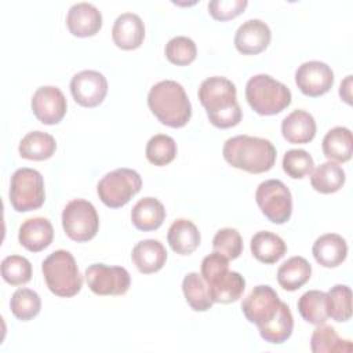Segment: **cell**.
Masks as SVG:
<instances>
[{"label":"cell","instance_id":"obj_1","mask_svg":"<svg viewBox=\"0 0 353 353\" xmlns=\"http://www.w3.org/2000/svg\"><path fill=\"white\" fill-rule=\"evenodd\" d=\"M199 99L210 123L218 128H230L241 121L243 112L237 102L236 85L223 76L205 79L199 87Z\"/></svg>","mask_w":353,"mask_h":353},{"label":"cell","instance_id":"obj_2","mask_svg":"<svg viewBox=\"0 0 353 353\" xmlns=\"http://www.w3.org/2000/svg\"><path fill=\"white\" fill-rule=\"evenodd\" d=\"M222 154L228 164L251 174L272 170L277 156L276 148L269 139L251 135L229 138L223 145Z\"/></svg>","mask_w":353,"mask_h":353},{"label":"cell","instance_id":"obj_3","mask_svg":"<svg viewBox=\"0 0 353 353\" xmlns=\"http://www.w3.org/2000/svg\"><path fill=\"white\" fill-rule=\"evenodd\" d=\"M148 106L157 120L171 128H181L192 117V105L185 88L174 80H163L152 85Z\"/></svg>","mask_w":353,"mask_h":353},{"label":"cell","instance_id":"obj_4","mask_svg":"<svg viewBox=\"0 0 353 353\" xmlns=\"http://www.w3.org/2000/svg\"><path fill=\"white\" fill-rule=\"evenodd\" d=\"M201 277L208 284L212 302L232 303L241 298L245 280L239 272L229 270V259L214 251L201 262Z\"/></svg>","mask_w":353,"mask_h":353},{"label":"cell","instance_id":"obj_5","mask_svg":"<svg viewBox=\"0 0 353 353\" xmlns=\"http://www.w3.org/2000/svg\"><path fill=\"white\" fill-rule=\"evenodd\" d=\"M41 272L48 290L61 298L74 296L83 285L74 256L66 250L51 252L41 263Z\"/></svg>","mask_w":353,"mask_h":353},{"label":"cell","instance_id":"obj_6","mask_svg":"<svg viewBox=\"0 0 353 353\" xmlns=\"http://www.w3.org/2000/svg\"><path fill=\"white\" fill-rule=\"evenodd\" d=\"M290 88L269 74L252 76L245 85V99L251 109L261 116H273L291 103Z\"/></svg>","mask_w":353,"mask_h":353},{"label":"cell","instance_id":"obj_7","mask_svg":"<svg viewBox=\"0 0 353 353\" xmlns=\"http://www.w3.org/2000/svg\"><path fill=\"white\" fill-rule=\"evenodd\" d=\"M10 203L18 212L40 208L46 200L43 175L33 168H18L10 182Z\"/></svg>","mask_w":353,"mask_h":353},{"label":"cell","instance_id":"obj_8","mask_svg":"<svg viewBox=\"0 0 353 353\" xmlns=\"http://www.w3.org/2000/svg\"><path fill=\"white\" fill-rule=\"evenodd\" d=\"M142 188L141 175L131 168H116L105 174L97 185L101 201L110 208L125 205Z\"/></svg>","mask_w":353,"mask_h":353},{"label":"cell","instance_id":"obj_9","mask_svg":"<svg viewBox=\"0 0 353 353\" xmlns=\"http://www.w3.org/2000/svg\"><path fill=\"white\" fill-rule=\"evenodd\" d=\"M62 228L73 241L85 243L94 239L99 229V216L92 203L84 199L70 200L62 211Z\"/></svg>","mask_w":353,"mask_h":353},{"label":"cell","instance_id":"obj_10","mask_svg":"<svg viewBox=\"0 0 353 353\" xmlns=\"http://www.w3.org/2000/svg\"><path fill=\"white\" fill-rule=\"evenodd\" d=\"M255 200L262 214L273 223H285L292 214V196L280 179H268L259 183Z\"/></svg>","mask_w":353,"mask_h":353},{"label":"cell","instance_id":"obj_11","mask_svg":"<svg viewBox=\"0 0 353 353\" xmlns=\"http://www.w3.org/2000/svg\"><path fill=\"white\" fill-rule=\"evenodd\" d=\"M84 276L88 288L101 296L124 295L131 284L128 270L121 266L92 263L85 269Z\"/></svg>","mask_w":353,"mask_h":353},{"label":"cell","instance_id":"obj_12","mask_svg":"<svg viewBox=\"0 0 353 353\" xmlns=\"http://www.w3.org/2000/svg\"><path fill=\"white\" fill-rule=\"evenodd\" d=\"M281 302L277 292L270 285H256L244 298L241 312L245 319L258 328L266 325L277 314Z\"/></svg>","mask_w":353,"mask_h":353},{"label":"cell","instance_id":"obj_13","mask_svg":"<svg viewBox=\"0 0 353 353\" xmlns=\"http://www.w3.org/2000/svg\"><path fill=\"white\" fill-rule=\"evenodd\" d=\"M70 92L80 106L95 108L108 94V80L98 70H81L72 77Z\"/></svg>","mask_w":353,"mask_h":353},{"label":"cell","instance_id":"obj_14","mask_svg":"<svg viewBox=\"0 0 353 353\" xmlns=\"http://www.w3.org/2000/svg\"><path fill=\"white\" fill-rule=\"evenodd\" d=\"M295 83L306 97H321L327 94L334 84L332 69L320 61H307L298 66L295 72Z\"/></svg>","mask_w":353,"mask_h":353},{"label":"cell","instance_id":"obj_15","mask_svg":"<svg viewBox=\"0 0 353 353\" xmlns=\"http://www.w3.org/2000/svg\"><path fill=\"white\" fill-rule=\"evenodd\" d=\"M68 103L63 92L54 85L39 87L32 97V110L36 119L47 125L58 124L66 114Z\"/></svg>","mask_w":353,"mask_h":353},{"label":"cell","instance_id":"obj_16","mask_svg":"<svg viewBox=\"0 0 353 353\" xmlns=\"http://www.w3.org/2000/svg\"><path fill=\"white\" fill-rule=\"evenodd\" d=\"M272 32L266 22L248 19L243 22L234 34V47L244 55H256L270 43Z\"/></svg>","mask_w":353,"mask_h":353},{"label":"cell","instance_id":"obj_17","mask_svg":"<svg viewBox=\"0 0 353 353\" xmlns=\"http://www.w3.org/2000/svg\"><path fill=\"white\" fill-rule=\"evenodd\" d=\"M66 25L73 36L90 37L101 30L102 14L91 3H76L68 11Z\"/></svg>","mask_w":353,"mask_h":353},{"label":"cell","instance_id":"obj_18","mask_svg":"<svg viewBox=\"0 0 353 353\" xmlns=\"http://www.w3.org/2000/svg\"><path fill=\"white\" fill-rule=\"evenodd\" d=\"M112 39L121 50L138 48L145 39L143 21L134 12H123L113 23Z\"/></svg>","mask_w":353,"mask_h":353},{"label":"cell","instance_id":"obj_19","mask_svg":"<svg viewBox=\"0 0 353 353\" xmlns=\"http://www.w3.org/2000/svg\"><path fill=\"white\" fill-rule=\"evenodd\" d=\"M54 239V228L47 218L34 216L26 219L18 232L19 244L30 252H39L47 248Z\"/></svg>","mask_w":353,"mask_h":353},{"label":"cell","instance_id":"obj_20","mask_svg":"<svg viewBox=\"0 0 353 353\" xmlns=\"http://www.w3.org/2000/svg\"><path fill=\"white\" fill-rule=\"evenodd\" d=\"M316 262L324 268H336L347 256L346 240L336 233H325L316 239L312 247Z\"/></svg>","mask_w":353,"mask_h":353},{"label":"cell","instance_id":"obj_21","mask_svg":"<svg viewBox=\"0 0 353 353\" xmlns=\"http://www.w3.org/2000/svg\"><path fill=\"white\" fill-rule=\"evenodd\" d=\"M131 258L141 273L150 274L159 272L165 265L167 251L159 240L146 239L134 245Z\"/></svg>","mask_w":353,"mask_h":353},{"label":"cell","instance_id":"obj_22","mask_svg":"<svg viewBox=\"0 0 353 353\" xmlns=\"http://www.w3.org/2000/svg\"><path fill=\"white\" fill-rule=\"evenodd\" d=\"M281 134L290 143H309L316 135L314 117L303 110H292L281 121Z\"/></svg>","mask_w":353,"mask_h":353},{"label":"cell","instance_id":"obj_23","mask_svg":"<svg viewBox=\"0 0 353 353\" xmlns=\"http://www.w3.org/2000/svg\"><path fill=\"white\" fill-rule=\"evenodd\" d=\"M167 240L174 252L179 255H190L199 247L201 236L192 221L179 218L171 223Z\"/></svg>","mask_w":353,"mask_h":353},{"label":"cell","instance_id":"obj_24","mask_svg":"<svg viewBox=\"0 0 353 353\" xmlns=\"http://www.w3.org/2000/svg\"><path fill=\"white\" fill-rule=\"evenodd\" d=\"M165 219V208L154 197L141 199L131 210L132 225L142 232L159 229Z\"/></svg>","mask_w":353,"mask_h":353},{"label":"cell","instance_id":"obj_25","mask_svg":"<svg viewBox=\"0 0 353 353\" xmlns=\"http://www.w3.org/2000/svg\"><path fill=\"white\" fill-rule=\"evenodd\" d=\"M250 248L254 258L266 265L276 263L287 252V245L284 240L276 233L268 230H261L255 233L251 239Z\"/></svg>","mask_w":353,"mask_h":353},{"label":"cell","instance_id":"obj_26","mask_svg":"<svg viewBox=\"0 0 353 353\" xmlns=\"http://www.w3.org/2000/svg\"><path fill=\"white\" fill-rule=\"evenodd\" d=\"M312 276V265L303 256H291L277 270V281L285 291H296Z\"/></svg>","mask_w":353,"mask_h":353},{"label":"cell","instance_id":"obj_27","mask_svg":"<svg viewBox=\"0 0 353 353\" xmlns=\"http://www.w3.org/2000/svg\"><path fill=\"white\" fill-rule=\"evenodd\" d=\"M22 159L41 161L52 157L57 150L55 138L43 131L28 132L19 142L18 146Z\"/></svg>","mask_w":353,"mask_h":353},{"label":"cell","instance_id":"obj_28","mask_svg":"<svg viewBox=\"0 0 353 353\" xmlns=\"http://www.w3.org/2000/svg\"><path fill=\"white\" fill-rule=\"evenodd\" d=\"M323 153L328 160L338 163L349 161L353 150L352 132L346 127H334L323 138Z\"/></svg>","mask_w":353,"mask_h":353},{"label":"cell","instance_id":"obj_29","mask_svg":"<svg viewBox=\"0 0 353 353\" xmlns=\"http://www.w3.org/2000/svg\"><path fill=\"white\" fill-rule=\"evenodd\" d=\"M345 171L335 161L321 163L314 171H312L310 183L312 188L323 194L338 192L345 183Z\"/></svg>","mask_w":353,"mask_h":353},{"label":"cell","instance_id":"obj_30","mask_svg":"<svg viewBox=\"0 0 353 353\" xmlns=\"http://www.w3.org/2000/svg\"><path fill=\"white\" fill-rule=\"evenodd\" d=\"M258 330L262 339L269 343L280 345L285 342L291 336L294 330V317L288 305L281 302V306L273 320Z\"/></svg>","mask_w":353,"mask_h":353},{"label":"cell","instance_id":"obj_31","mask_svg":"<svg viewBox=\"0 0 353 353\" xmlns=\"http://www.w3.org/2000/svg\"><path fill=\"white\" fill-rule=\"evenodd\" d=\"M182 291L186 302L194 312H205L212 306L208 285L197 272L188 273L182 280Z\"/></svg>","mask_w":353,"mask_h":353},{"label":"cell","instance_id":"obj_32","mask_svg":"<svg viewBox=\"0 0 353 353\" xmlns=\"http://www.w3.org/2000/svg\"><path fill=\"white\" fill-rule=\"evenodd\" d=\"M310 349L313 353L352 352L353 345L349 339H342L334 327L320 324L310 336Z\"/></svg>","mask_w":353,"mask_h":353},{"label":"cell","instance_id":"obj_33","mask_svg":"<svg viewBox=\"0 0 353 353\" xmlns=\"http://www.w3.org/2000/svg\"><path fill=\"white\" fill-rule=\"evenodd\" d=\"M298 312L302 319L310 324L320 325L324 324L328 319L325 292L319 290H310L301 295L298 299Z\"/></svg>","mask_w":353,"mask_h":353},{"label":"cell","instance_id":"obj_34","mask_svg":"<svg viewBox=\"0 0 353 353\" xmlns=\"http://www.w3.org/2000/svg\"><path fill=\"white\" fill-rule=\"evenodd\" d=\"M325 303L328 317L338 323L350 320L352 317V290L349 285L336 284L325 292Z\"/></svg>","mask_w":353,"mask_h":353},{"label":"cell","instance_id":"obj_35","mask_svg":"<svg viewBox=\"0 0 353 353\" xmlns=\"http://www.w3.org/2000/svg\"><path fill=\"white\" fill-rule=\"evenodd\" d=\"M10 309L18 320L29 321L40 313L41 299L30 288H18L10 299Z\"/></svg>","mask_w":353,"mask_h":353},{"label":"cell","instance_id":"obj_36","mask_svg":"<svg viewBox=\"0 0 353 353\" xmlns=\"http://www.w3.org/2000/svg\"><path fill=\"white\" fill-rule=\"evenodd\" d=\"M145 154L149 163L157 167L167 165L176 156V142L170 135L156 134L148 141Z\"/></svg>","mask_w":353,"mask_h":353},{"label":"cell","instance_id":"obj_37","mask_svg":"<svg viewBox=\"0 0 353 353\" xmlns=\"http://www.w3.org/2000/svg\"><path fill=\"white\" fill-rule=\"evenodd\" d=\"M1 276L11 285H23L32 279V265L21 255H8L1 262Z\"/></svg>","mask_w":353,"mask_h":353},{"label":"cell","instance_id":"obj_38","mask_svg":"<svg viewBox=\"0 0 353 353\" xmlns=\"http://www.w3.org/2000/svg\"><path fill=\"white\" fill-rule=\"evenodd\" d=\"M196 43L186 36H175L165 44L167 59L176 66H186L196 59Z\"/></svg>","mask_w":353,"mask_h":353},{"label":"cell","instance_id":"obj_39","mask_svg":"<svg viewBox=\"0 0 353 353\" xmlns=\"http://www.w3.org/2000/svg\"><path fill=\"white\" fill-rule=\"evenodd\" d=\"M313 168V157L303 149H291L285 152L283 157V170L288 176L294 179L305 178L306 175L312 174Z\"/></svg>","mask_w":353,"mask_h":353},{"label":"cell","instance_id":"obj_40","mask_svg":"<svg viewBox=\"0 0 353 353\" xmlns=\"http://www.w3.org/2000/svg\"><path fill=\"white\" fill-rule=\"evenodd\" d=\"M212 248L229 261H233L243 252V239L236 229L223 228L215 233L212 239Z\"/></svg>","mask_w":353,"mask_h":353},{"label":"cell","instance_id":"obj_41","mask_svg":"<svg viewBox=\"0 0 353 353\" xmlns=\"http://www.w3.org/2000/svg\"><path fill=\"white\" fill-rule=\"evenodd\" d=\"M247 6V0H211L208 12L216 21H229L244 12Z\"/></svg>","mask_w":353,"mask_h":353},{"label":"cell","instance_id":"obj_42","mask_svg":"<svg viewBox=\"0 0 353 353\" xmlns=\"http://www.w3.org/2000/svg\"><path fill=\"white\" fill-rule=\"evenodd\" d=\"M352 76H346V79L341 83V88H339V95L341 98L347 103L350 105L352 103Z\"/></svg>","mask_w":353,"mask_h":353}]
</instances>
